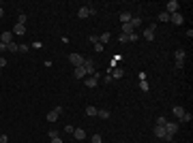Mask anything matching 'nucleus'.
<instances>
[{"label":"nucleus","mask_w":193,"mask_h":143,"mask_svg":"<svg viewBox=\"0 0 193 143\" xmlns=\"http://www.w3.org/2000/svg\"><path fill=\"white\" fill-rule=\"evenodd\" d=\"M7 66V58H0V68H5Z\"/></svg>","instance_id":"58836bf2"},{"label":"nucleus","mask_w":193,"mask_h":143,"mask_svg":"<svg viewBox=\"0 0 193 143\" xmlns=\"http://www.w3.org/2000/svg\"><path fill=\"white\" fill-rule=\"evenodd\" d=\"M7 51H13V54H17V43H9V45H7Z\"/></svg>","instance_id":"a878e982"},{"label":"nucleus","mask_w":193,"mask_h":143,"mask_svg":"<svg viewBox=\"0 0 193 143\" xmlns=\"http://www.w3.org/2000/svg\"><path fill=\"white\" fill-rule=\"evenodd\" d=\"M131 17H133V15H131L129 11H123V13H120V21H123V23H129Z\"/></svg>","instance_id":"4468645a"},{"label":"nucleus","mask_w":193,"mask_h":143,"mask_svg":"<svg viewBox=\"0 0 193 143\" xmlns=\"http://www.w3.org/2000/svg\"><path fill=\"white\" fill-rule=\"evenodd\" d=\"M73 137H75L77 141H82V139H86V130H84V128H75V130H73Z\"/></svg>","instance_id":"f8f14e48"},{"label":"nucleus","mask_w":193,"mask_h":143,"mask_svg":"<svg viewBox=\"0 0 193 143\" xmlns=\"http://www.w3.org/2000/svg\"><path fill=\"white\" fill-rule=\"evenodd\" d=\"M97 117H101V120H107V117H110V111H107V109H99V111H97Z\"/></svg>","instance_id":"aec40b11"},{"label":"nucleus","mask_w":193,"mask_h":143,"mask_svg":"<svg viewBox=\"0 0 193 143\" xmlns=\"http://www.w3.org/2000/svg\"><path fill=\"white\" fill-rule=\"evenodd\" d=\"M88 41H92V43H94V45H97V43H99V36H97V34H92V36H90V39H88Z\"/></svg>","instance_id":"4c0bfd02"},{"label":"nucleus","mask_w":193,"mask_h":143,"mask_svg":"<svg viewBox=\"0 0 193 143\" xmlns=\"http://www.w3.org/2000/svg\"><path fill=\"white\" fill-rule=\"evenodd\" d=\"M172 113H174V115H176V117H182V113H185V109H182V107H180V105H176V107H174V109H172Z\"/></svg>","instance_id":"4be33fe9"},{"label":"nucleus","mask_w":193,"mask_h":143,"mask_svg":"<svg viewBox=\"0 0 193 143\" xmlns=\"http://www.w3.org/2000/svg\"><path fill=\"white\" fill-rule=\"evenodd\" d=\"M90 143H103V139H101V135H92V139H90Z\"/></svg>","instance_id":"cd10ccee"},{"label":"nucleus","mask_w":193,"mask_h":143,"mask_svg":"<svg viewBox=\"0 0 193 143\" xmlns=\"http://www.w3.org/2000/svg\"><path fill=\"white\" fill-rule=\"evenodd\" d=\"M97 111H99V109L92 107V105H88V107H86V115H88V117H94V115H97Z\"/></svg>","instance_id":"a211bd4d"},{"label":"nucleus","mask_w":193,"mask_h":143,"mask_svg":"<svg viewBox=\"0 0 193 143\" xmlns=\"http://www.w3.org/2000/svg\"><path fill=\"white\" fill-rule=\"evenodd\" d=\"M165 124H167V117L165 115H159L157 117V126H165Z\"/></svg>","instance_id":"b1692460"},{"label":"nucleus","mask_w":193,"mask_h":143,"mask_svg":"<svg viewBox=\"0 0 193 143\" xmlns=\"http://www.w3.org/2000/svg\"><path fill=\"white\" fill-rule=\"evenodd\" d=\"M69 62H71V64H73V66L77 68V66H84L86 58H84V56H80V54H71V56H69Z\"/></svg>","instance_id":"f257e3e1"},{"label":"nucleus","mask_w":193,"mask_h":143,"mask_svg":"<svg viewBox=\"0 0 193 143\" xmlns=\"http://www.w3.org/2000/svg\"><path fill=\"white\" fill-rule=\"evenodd\" d=\"M144 39H146V41H155V30L146 28V30H144Z\"/></svg>","instance_id":"f3484780"},{"label":"nucleus","mask_w":193,"mask_h":143,"mask_svg":"<svg viewBox=\"0 0 193 143\" xmlns=\"http://www.w3.org/2000/svg\"><path fill=\"white\" fill-rule=\"evenodd\" d=\"M107 75H112V79H120V77L125 75V70H123V68H112Z\"/></svg>","instance_id":"1a4fd4ad"},{"label":"nucleus","mask_w":193,"mask_h":143,"mask_svg":"<svg viewBox=\"0 0 193 143\" xmlns=\"http://www.w3.org/2000/svg\"><path fill=\"white\" fill-rule=\"evenodd\" d=\"M129 23H131V26H133V30L137 32V28H139V23H142V17H131V21H129Z\"/></svg>","instance_id":"dca6fc26"},{"label":"nucleus","mask_w":193,"mask_h":143,"mask_svg":"<svg viewBox=\"0 0 193 143\" xmlns=\"http://www.w3.org/2000/svg\"><path fill=\"white\" fill-rule=\"evenodd\" d=\"M28 49H30V47H28V45H17V51H19V54H26Z\"/></svg>","instance_id":"c85d7f7f"},{"label":"nucleus","mask_w":193,"mask_h":143,"mask_svg":"<svg viewBox=\"0 0 193 143\" xmlns=\"http://www.w3.org/2000/svg\"><path fill=\"white\" fill-rule=\"evenodd\" d=\"M0 43H5V45L13 43V32H2L0 34Z\"/></svg>","instance_id":"6e6552de"},{"label":"nucleus","mask_w":193,"mask_h":143,"mask_svg":"<svg viewBox=\"0 0 193 143\" xmlns=\"http://www.w3.org/2000/svg\"><path fill=\"white\" fill-rule=\"evenodd\" d=\"M24 34H26V26L15 23V26H13V36H24Z\"/></svg>","instance_id":"423d86ee"},{"label":"nucleus","mask_w":193,"mask_h":143,"mask_svg":"<svg viewBox=\"0 0 193 143\" xmlns=\"http://www.w3.org/2000/svg\"><path fill=\"white\" fill-rule=\"evenodd\" d=\"M133 41H137V32H131L129 34V43H133Z\"/></svg>","instance_id":"473e14b6"},{"label":"nucleus","mask_w":193,"mask_h":143,"mask_svg":"<svg viewBox=\"0 0 193 143\" xmlns=\"http://www.w3.org/2000/svg\"><path fill=\"white\" fill-rule=\"evenodd\" d=\"M94 51H97V54H101V51H103V45H101V43H97V45H94Z\"/></svg>","instance_id":"2f4dec72"},{"label":"nucleus","mask_w":193,"mask_h":143,"mask_svg":"<svg viewBox=\"0 0 193 143\" xmlns=\"http://www.w3.org/2000/svg\"><path fill=\"white\" fill-rule=\"evenodd\" d=\"M139 90L142 92H148V81H139Z\"/></svg>","instance_id":"c756f323"},{"label":"nucleus","mask_w":193,"mask_h":143,"mask_svg":"<svg viewBox=\"0 0 193 143\" xmlns=\"http://www.w3.org/2000/svg\"><path fill=\"white\" fill-rule=\"evenodd\" d=\"M165 135H167V132H165V128H163V126H155V137L165 139Z\"/></svg>","instance_id":"ddd939ff"},{"label":"nucleus","mask_w":193,"mask_h":143,"mask_svg":"<svg viewBox=\"0 0 193 143\" xmlns=\"http://www.w3.org/2000/svg\"><path fill=\"white\" fill-rule=\"evenodd\" d=\"M73 130H75V126H64V132L67 135H73Z\"/></svg>","instance_id":"7c9ffc66"},{"label":"nucleus","mask_w":193,"mask_h":143,"mask_svg":"<svg viewBox=\"0 0 193 143\" xmlns=\"http://www.w3.org/2000/svg\"><path fill=\"white\" fill-rule=\"evenodd\" d=\"M58 117H60V115H58V113H56V111H54V109H52V111H50V113H47V122H50V124H54V122H56V120H58Z\"/></svg>","instance_id":"2eb2a0df"},{"label":"nucleus","mask_w":193,"mask_h":143,"mask_svg":"<svg viewBox=\"0 0 193 143\" xmlns=\"http://www.w3.org/2000/svg\"><path fill=\"white\" fill-rule=\"evenodd\" d=\"M84 70H86V75H94V62H92L90 58H86V62H84Z\"/></svg>","instance_id":"39448f33"},{"label":"nucleus","mask_w":193,"mask_h":143,"mask_svg":"<svg viewBox=\"0 0 193 143\" xmlns=\"http://www.w3.org/2000/svg\"><path fill=\"white\" fill-rule=\"evenodd\" d=\"M56 137H58V130L52 128V130H50V139H56Z\"/></svg>","instance_id":"c9c22d12"},{"label":"nucleus","mask_w":193,"mask_h":143,"mask_svg":"<svg viewBox=\"0 0 193 143\" xmlns=\"http://www.w3.org/2000/svg\"><path fill=\"white\" fill-rule=\"evenodd\" d=\"M170 21L174 23V26H180V23L185 21V17H182L180 13H172V15H170Z\"/></svg>","instance_id":"0eeeda50"},{"label":"nucleus","mask_w":193,"mask_h":143,"mask_svg":"<svg viewBox=\"0 0 193 143\" xmlns=\"http://www.w3.org/2000/svg\"><path fill=\"white\" fill-rule=\"evenodd\" d=\"M178 9H180V2H178V0H170V2L165 5V13H167V15L178 13Z\"/></svg>","instance_id":"f03ea898"},{"label":"nucleus","mask_w":193,"mask_h":143,"mask_svg":"<svg viewBox=\"0 0 193 143\" xmlns=\"http://www.w3.org/2000/svg\"><path fill=\"white\" fill-rule=\"evenodd\" d=\"M110 39H112V34H110V32H103V34H99V43H101V45H105Z\"/></svg>","instance_id":"6ab92c4d"},{"label":"nucleus","mask_w":193,"mask_h":143,"mask_svg":"<svg viewBox=\"0 0 193 143\" xmlns=\"http://www.w3.org/2000/svg\"><path fill=\"white\" fill-rule=\"evenodd\" d=\"M118 41H120V43H129V36H127V34H120Z\"/></svg>","instance_id":"72a5a7b5"},{"label":"nucleus","mask_w":193,"mask_h":143,"mask_svg":"<svg viewBox=\"0 0 193 143\" xmlns=\"http://www.w3.org/2000/svg\"><path fill=\"white\" fill-rule=\"evenodd\" d=\"M159 21H170V15H167L165 11H161L159 13Z\"/></svg>","instance_id":"bb28decb"},{"label":"nucleus","mask_w":193,"mask_h":143,"mask_svg":"<svg viewBox=\"0 0 193 143\" xmlns=\"http://www.w3.org/2000/svg\"><path fill=\"white\" fill-rule=\"evenodd\" d=\"M26 13H19V17H17V23H21V26H26Z\"/></svg>","instance_id":"393cba45"},{"label":"nucleus","mask_w":193,"mask_h":143,"mask_svg":"<svg viewBox=\"0 0 193 143\" xmlns=\"http://www.w3.org/2000/svg\"><path fill=\"white\" fill-rule=\"evenodd\" d=\"M73 77H75V79H84V77H86V70H84V66H77V68L73 70Z\"/></svg>","instance_id":"9d476101"},{"label":"nucleus","mask_w":193,"mask_h":143,"mask_svg":"<svg viewBox=\"0 0 193 143\" xmlns=\"http://www.w3.org/2000/svg\"><path fill=\"white\" fill-rule=\"evenodd\" d=\"M103 83H112V75H103Z\"/></svg>","instance_id":"f704fd0d"},{"label":"nucleus","mask_w":193,"mask_h":143,"mask_svg":"<svg viewBox=\"0 0 193 143\" xmlns=\"http://www.w3.org/2000/svg\"><path fill=\"white\" fill-rule=\"evenodd\" d=\"M0 7H2V5H0Z\"/></svg>","instance_id":"79ce46f5"},{"label":"nucleus","mask_w":193,"mask_h":143,"mask_svg":"<svg viewBox=\"0 0 193 143\" xmlns=\"http://www.w3.org/2000/svg\"><path fill=\"white\" fill-rule=\"evenodd\" d=\"M2 15H5V9H2V7H0V19H2Z\"/></svg>","instance_id":"a19ab883"},{"label":"nucleus","mask_w":193,"mask_h":143,"mask_svg":"<svg viewBox=\"0 0 193 143\" xmlns=\"http://www.w3.org/2000/svg\"><path fill=\"white\" fill-rule=\"evenodd\" d=\"M99 79H101V75H90V77H86V88H94L97 83H99Z\"/></svg>","instance_id":"20e7f679"},{"label":"nucleus","mask_w":193,"mask_h":143,"mask_svg":"<svg viewBox=\"0 0 193 143\" xmlns=\"http://www.w3.org/2000/svg\"><path fill=\"white\" fill-rule=\"evenodd\" d=\"M0 143H9V137L7 135H0Z\"/></svg>","instance_id":"e433bc0d"},{"label":"nucleus","mask_w":193,"mask_h":143,"mask_svg":"<svg viewBox=\"0 0 193 143\" xmlns=\"http://www.w3.org/2000/svg\"><path fill=\"white\" fill-rule=\"evenodd\" d=\"M131 32H135V30H133V26H131V23H123V34H127V36H129Z\"/></svg>","instance_id":"412c9836"},{"label":"nucleus","mask_w":193,"mask_h":143,"mask_svg":"<svg viewBox=\"0 0 193 143\" xmlns=\"http://www.w3.org/2000/svg\"><path fill=\"white\" fill-rule=\"evenodd\" d=\"M191 120H193V115H191L189 111H185V113H182V117H180V122H191Z\"/></svg>","instance_id":"5701e85b"},{"label":"nucleus","mask_w":193,"mask_h":143,"mask_svg":"<svg viewBox=\"0 0 193 143\" xmlns=\"http://www.w3.org/2000/svg\"><path fill=\"white\" fill-rule=\"evenodd\" d=\"M52 143H62V139H60V137H56V139H52Z\"/></svg>","instance_id":"ea45409f"},{"label":"nucleus","mask_w":193,"mask_h":143,"mask_svg":"<svg viewBox=\"0 0 193 143\" xmlns=\"http://www.w3.org/2000/svg\"><path fill=\"white\" fill-rule=\"evenodd\" d=\"M77 17H80V19H86V17H90V9H88V7H82V9L77 11Z\"/></svg>","instance_id":"9b49d317"},{"label":"nucleus","mask_w":193,"mask_h":143,"mask_svg":"<svg viewBox=\"0 0 193 143\" xmlns=\"http://www.w3.org/2000/svg\"><path fill=\"white\" fill-rule=\"evenodd\" d=\"M178 126H180L178 122H167V124H165L163 128H165V132H167V135H170V137H174V135L178 132Z\"/></svg>","instance_id":"7ed1b4c3"}]
</instances>
